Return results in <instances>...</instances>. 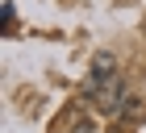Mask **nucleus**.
I'll return each instance as SVG.
<instances>
[{
	"label": "nucleus",
	"instance_id": "obj_1",
	"mask_svg": "<svg viewBox=\"0 0 146 133\" xmlns=\"http://www.w3.org/2000/svg\"><path fill=\"white\" fill-rule=\"evenodd\" d=\"M125 79L121 75H113V79H104L100 88L92 92V104H96V112L100 117H121V108H125Z\"/></svg>",
	"mask_w": 146,
	"mask_h": 133
},
{
	"label": "nucleus",
	"instance_id": "obj_2",
	"mask_svg": "<svg viewBox=\"0 0 146 133\" xmlns=\"http://www.w3.org/2000/svg\"><path fill=\"white\" fill-rule=\"evenodd\" d=\"M113 75H117V58H113L109 50H100V54L92 58V71H88V79H84V92L92 96V92L100 88L104 79H113Z\"/></svg>",
	"mask_w": 146,
	"mask_h": 133
},
{
	"label": "nucleus",
	"instance_id": "obj_3",
	"mask_svg": "<svg viewBox=\"0 0 146 133\" xmlns=\"http://www.w3.org/2000/svg\"><path fill=\"white\" fill-rule=\"evenodd\" d=\"M0 13H4V29H13V17H17V13H13V0H4V4H0Z\"/></svg>",
	"mask_w": 146,
	"mask_h": 133
},
{
	"label": "nucleus",
	"instance_id": "obj_4",
	"mask_svg": "<svg viewBox=\"0 0 146 133\" xmlns=\"http://www.w3.org/2000/svg\"><path fill=\"white\" fill-rule=\"evenodd\" d=\"M71 133H96V125H92V121H79V125H75Z\"/></svg>",
	"mask_w": 146,
	"mask_h": 133
}]
</instances>
